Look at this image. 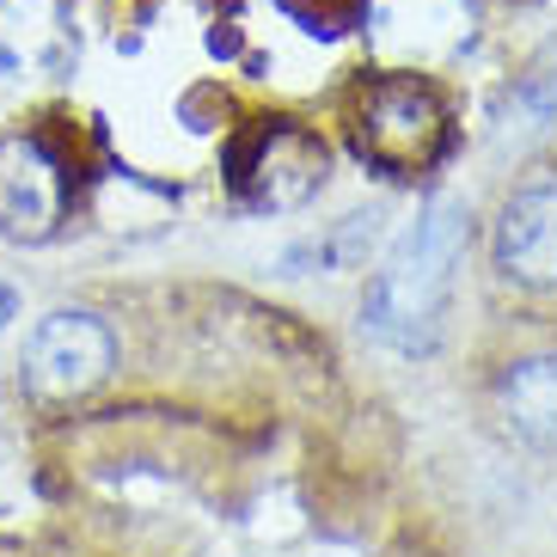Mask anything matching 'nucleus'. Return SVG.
<instances>
[{
  "instance_id": "f257e3e1",
  "label": "nucleus",
  "mask_w": 557,
  "mask_h": 557,
  "mask_svg": "<svg viewBox=\"0 0 557 557\" xmlns=\"http://www.w3.org/2000/svg\"><path fill=\"white\" fill-rule=\"evenodd\" d=\"M472 239V209L459 197H429L423 214L393 239L386 263L368 282L361 300V325L374 331L386 349L423 356L442 344V319L454 300V270Z\"/></svg>"
},
{
  "instance_id": "f03ea898",
  "label": "nucleus",
  "mask_w": 557,
  "mask_h": 557,
  "mask_svg": "<svg viewBox=\"0 0 557 557\" xmlns=\"http://www.w3.org/2000/svg\"><path fill=\"white\" fill-rule=\"evenodd\" d=\"M233 197L258 214H288L307 209L319 197V184L331 172V153L312 129H300L295 116H263L233 141Z\"/></svg>"
},
{
  "instance_id": "7ed1b4c3",
  "label": "nucleus",
  "mask_w": 557,
  "mask_h": 557,
  "mask_svg": "<svg viewBox=\"0 0 557 557\" xmlns=\"http://www.w3.org/2000/svg\"><path fill=\"white\" fill-rule=\"evenodd\" d=\"M356 141L386 178H417L447 153V111L423 81H380L361 104Z\"/></svg>"
},
{
  "instance_id": "20e7f679",
  "label": "nucleus",
  "mask_w": 557,
  "mask_h": 557,
  "mask_svg": "<svg viewBox=\"0 0 557 557\" xmlns=\"http://www.w3.org/2000/svg\"><path fill=\"white\" fill-rule=\"evenodd\" d=\"M111 356H116V337L104 319L81 307H62L50 319H37L32 337H25V361H18V380L25 393L44 398V405H74L111 374Z\"/></svg>"
},
{
  "instance_id": "39448f33",
  "label": "nucleus",
  "mask_w": 557,
  "mask_h": 557,
  "mask_svg": "<svg viewBox=\"0 0 557 557\" xmlns=\"http://www.w3.org/2000/svg\"><path fill=\"white\" fill-rule=\"evenodd\" d=\"M67 172L37 135H0V239L44 246L62 233Z\"/></svg>"
},
{
  "instance_id": "423d86ee",
  "label": "nucleus",
  "mask_w": 557,
  "mask_h": 557,
  "mask_svg": "<svg viewBox=\"0 0 557 557\" xmlns=\"http://www.w3.org/2000/svg\"><path fill=\"white\" fill-rule=\"evenodd\" d=\"M491 258L521 288H557V184H527L503 202Z\"/></svg>"
},
{
  "instance_id": "0eeeda50",
  "label": "nucleus",
  "mask_w": 557,
  "mask_h": 557,
  "mask_svg": "<svg viewBox=\"0 0 557 557\" xmlns=\"http://www.w3.org/2000/svg\"><path fill=\"white\" fill-rule=\"evenodd\" d=\"M496 410L515 442L557 454V356H527L515 361L496 386Z\"/></svg>"
},
{
  "instance_id": "6e6552de",
  "label": "nucleus",
  "mask_w": 557,
  "mask_h": 557,
  "mask_svg": "<svg viewBox=\"0 0 557 557\" xmlns=\"http://www.w3.org/2000/svg\"><path fill=\"white\" fill-rule=\"evenodd\" d=\"M44 62H62L55 0H0V74H32Z\"/></svg>"
},
{
  "instance_id": "1a4fd4ad",
  "label": "nucleus",
  "mask_w": 557,
  "mask_h": 557,
  "mask_svg": "<svg viewBox=\"0 0 557 557\" xmlns=\"http://www.w3.org/2000/svg\"><path fill=\"white\" fill-rule=\"evenodd\" d=\"M380 227H386V214L368 209V214H349V221H337L331 233H319V239H307V246H288V270H356L361 258H368V246L380 239Z\"/></svg>"
},
{
  "instance_id": "9d476101",
  "label": "nucleus",
  "mask_w": 557,
  "mask_h": 557,
  "mask_svg": "<svg viewBox=\"0 0 557 557\" xmlns=\"http://www.w3.org/2000/svg\"><path fill=\"white\" fill-rule=\"evenodd\" d=\"M503 116L515 123V129H545V123L557 116V50H545L540 62L527 67V81L508 92Z\"/></svg>"
},
{
  "instance_id": "9b49d317",
  "label": "nucleus",
  "mask_w": 557,
  "mask_h": 557,
  "mask_svg": "<svg viewBox=\"0 0 557 557\" xmlns=\"http://www.w3.org/2000/svg\"><path fill=\"white\" fill-rule=\"evenodd\" d=\"M13 307H18V300H13V288L0 282V331H7V319H13Z\"/></svg>"
}]
</instances>
